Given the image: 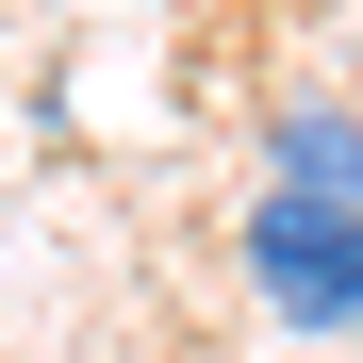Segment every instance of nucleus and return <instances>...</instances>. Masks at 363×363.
I'll use <instances>...</instances> for the list:
<instances>
[{
	"label": "nucleus",
	"mask_w": 363,
	"mask_h": 363,
	"mask_svg": "<svg viewBox=\"0 0 363 363\" xmlns=\"http://www.w3.org/2000/svg\"><path fill=\"white\" fill-rule=\"evenodd\" d=\"M133 17H165V0H133Z\"/></svg>",
	"instance_id": "obj_3"
},
{
	"label": "nucleus",
	"mask_w": 363,
	"mask_h": 363,
	"mask_svg": "<svg viewBox=\"0 0 363 363\" xmlns=\"http://www.w3.org/2000/svg\"><path fill=\"white\" fill-rule=\"evenodd\" d=\"M248 182H314V199H363V99H281Z\"/></svg>",
	"instance_id": "obj_2"
},
{
	"label": "nucleus",
	"mask_w": 363,
	"mask_h": 363,
	"mask_svg": "<svg viewBox=\"0 0 363 363\" xmlns=\"http://www.w3.org/2000/svg\"><path fill=\"white\" fill-rule=\"evenodd\" d=\"M231 264H248V314H264V330L363 347V199H314V182H248V215H231Z\"/></svg>",
	"instance_id": "obj_1"
}]
</instances>
